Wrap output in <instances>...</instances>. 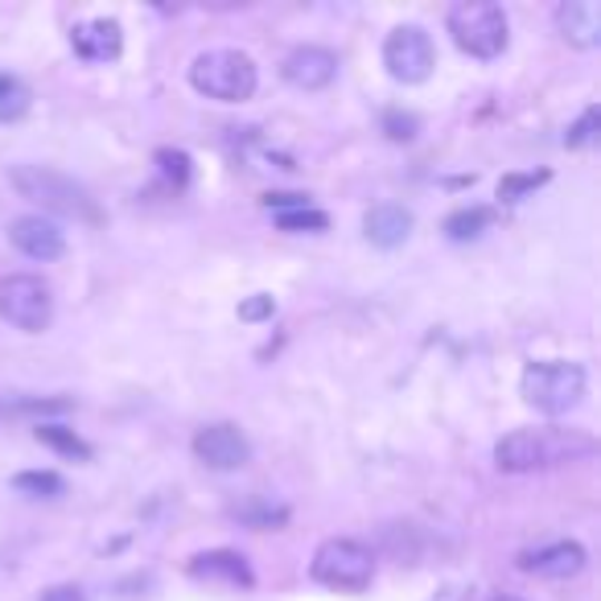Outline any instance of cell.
Segmentation results:
<instances>
[{
  "mask_svg": "<svg viewBox=\"0 0 601 601\" xmlns=\"http://www.w3.org/2000/svg\"><path fill=\"white\" fill-rule=\"evenodd\" d=\"M593 453V437L577 428H515L494 445V465L503 474H532Z\"/></svg>",
  "mask_w": 601,
  "mask_h": 601,
  "instance_id": "6da1fadb",
  "label": "cell"
},
{
  "mask_svg": "<svg viewBox=\"0 0 601 601\" xmlns=\"http://www.w3.org/2000/svg\"><path fill=\"white\" fill-rule=\"evenodd\" d=\"M9 181H13V190L21 194L26 203L41 206V210H50V215H62V219H75V223L104 219V210H99V203L91 198V190L79 186L75 178H67V174H58V169H46V165H13V169H9Z\"/></svg>",
  "mask_w": 601,
  "mask_h": 601,
  "instance_id": "7a4b0ae2",
  "label": "cell"
},
{
  "mask_svg": "<svg viewBox=\"0 0 601 601\" xmlns=\"http://www.w3.org/2000/svg\"><path fill=\"white\" fill-rule=\"evenodd\" d=\"M445 26H450L453 46L462 55L479 58V62L499 58L506 50V41H511L503 4H494V0H457L450 17H445Z\"/></svg>",
  "mask_w": 601,
  "mask_h": 601,
  "instance_id": "3957f363",
  "label": "cell"
},
{
  "mask_svg": "<svg viewBox=\"0 0 601 601\" xmlns=\"http://www.w3.org/2000/svg\"><path fill=\"white\" fill-rule=\"evenodd\" d=\"M190 87L215 104H244L260 87V70L244 50H206L190 62Z\"/></svg>",
  "mask_w": 601,
  "mask_h": 601,
  "instance_id": "277c9868",
  "label": "cell"
},
{
  "mask_svg": "<svg viewBox=\"0 0 601 601\" xmlns=\"http://www.w3.org/2000/svg\"><path fill=\"white\" fill-rule=\"evenodd\" d=\"M585 367L569 363V358H540L528 363L520 380L523 400L544 416H564L585 400Z\"/></svg>",
  "mask_w": 601,
  "mask_h": 601,
  "instance_id": "5b68a950",
  "label": "cell"
},
{
  "mask_svg": "<svg viewBox=\"0 0 601 601\" xmlns=\"http://www.w3.org/2000/svg\"><path fill=\"white\" fill-rule=\"evenodd\" d=\"M309 577L334 593H363L375 581V552L358 540H346V535L322 540L314 561H309Z\"/></svg>",
  "mask_w": 601,
  "mask_h": 601,
  "instance_id": "8992f818",
  "label": "cell"
},
{
  "mask_svg": "<svg viewBox=\"0 0 601 601\" xmlns=\"http://www.w3.org/2000/svg\"><path fill=\"white\" fill-rule=\"evenodd\" d=\"M0 322H9L21 334H41L55 322V293L33 273L0 276Z\"/></svg>",
  "mask_w": 601,
  "mask_h": 601,
  "instance_id": "52a82bcc",
  "label": "cell"
},
{
  "mask_svg": "<svg viewBox=\"0 0 601 601\" xmlns=\"http://www.w3.org/2000/svg\"><path fill=\"white\" fill-rule=\"evenodd\" d=\"M383 67L396 82L416 87L437 70V46L421 26H396L383 38Z\"/></svg>",
  "mask_w": 601,
  "mask_h": 601,
  "instance_id": "ba28073f",
  "label": "cell"
},
{
  "mask_svg": "<svg viewBox=\"0 0 601 601\" xmlns=\"http://www.w3.org/2000/svg\"><path fill=\"white\" fill-rule=\"evenodd\" d=\"M194 457L206 465V470H219V474H235L252 462V441L244 437V428L231 421H215L203 424L194 433Z\"/></svg>",
  "mask_w": 601,
  "mask_h": 601,
  "instance_id": "9c48e42d",
  "label": "cell"
},
{
  "mask_svg": "<svg viewBox=\"0 0 601 601\" xmlns=\"http://www.w3.org/2000/svg\"><path fill=\"white\" fill-rule=\"evenodd\" d=\"M280 75L297 91H326L329 82H334V75H338V55L326 50V46H297V50L285 55Z\"/></svg>",
  "mask_w": 601,
  "mask_h": 601,
  "instance_id": "30bf717a",
  "label": "cell"
},
{
  "mask_svg": "<svg viewBox=\"0 0 601 601\" xmlns=\"http://www.w3.org/2000/svg\"><path fill=\"white\" fill-rule=\"evenodd\" d=\"M9 239H13V247L21 256H29V260H38V264H50L67 252L62 227L50 223L46 215H21V219H13L9 223Z\"/></svg>",
  "mask_w": 601,
  "mask_h": 601,
  "instance_id": "8fae6325",
  "label": "cell"
},
{
  "mask_svg": "<svg viewBox=\"0 0 601 601\" xmlns=\"http://www.w3.org/2000/svg\"><path fill=\"white\" fill-rule=\"evenodd\" d=\"M589 564V552L577 540H556V544H544L535 552H523L520 569L532 577H544V581H569Z\"/></svg>",
  "mask_w": 601,
  "mask_h": 601,
  "instance_id": "7c38bea8",
  "label": "cell"
},
{
  "mask_svg": "<svg viewBox=\"0 0 601 601\" xmlns=\"http://www.w3.org/2000/svg\"><path fill=\"white\" fill-rule=\"evenodd\" d=\"M186 573L194 581H206V585H231V589H252L256 585V577L247 569V561L231 548H210V552H198L190 556L186 564Z\"/></svg>",
  "mask_w": 601,
  "mask_h": 601,
  "instance_id": "4fadbf2b",
  "label": "cell"
},
{
  "mask_svg": "<svg viewBox=\"0 0 601 601\" xmlns=\"http://www.w3.org/2000/svg\"><path fill=\"white\" fill-rule=\"evenodd\" d=\"M556 29L573 50H598L601 4L598 0H564V4H556Z\"/></svg>",
  "mask_w": 601,
  "mask_h": 601,
  "instance_id": "5bb4252c",
  "label": "cell"
},
{
  "mask_svg": "<svg viewBox=\"0 0 601 601\" xmlns=\"http://www.w3.org/2000/svg\"><path fill=\"white\" fill-rule=\"evenodd\" d=\"M70 46L82 62H111L124 50V29L111 17H96V21H82L70 29Z\"/></svg>",
  "mask_w": 601,
  "mask_h": 601,
  "instance_id": "9a60e30c",
  "label": "cell"
},
{
  "mask_svg": "<svg viewBox=\"0 0 601 601\" xmlns=\"http://www.w3.org/2000/svg\"><path fill=\"white\" fill-rule=\"evenodd\" d=\"M412 223H416V219H412L408 206L380 203V206H371L367 215H363V235H367L375 247L392 252V247H400L412 235Z\"/></svg>",
  "mask_w": 601,
  "mask_h": 601,
  "instance_id": "2e32d148",
  "label": "cell"
},
{
  "mask_svg": "<svg viewBox=\"0 0 601 601\" xmlns=\"http://www.w3.org/2000/svg\"><path fill=\"white\" fill-rule=\"evenodd\" d=\"M494 206H457L450 219H445V239H453V244H470V239H479V235H486L494 227Z\"/></svg>",
  "mask_w": 601,
  "mask_h": 601,
  "instance_id": "e0dca14e",
  "label": "cell"
},
{
  "mask_svg": "<svg viewBox=\"0 0 601 601\" xmlns=\"http://www.w3.org/2000/svg\"><path fill=\"white\" fill-rule=\"evenodd\" d=\"M231 515L244 528H256V532H276V528H285L288 523V506L285 503H273V499H264V494H252L244 503L231 506Z\"/></svg>",
  "mask_w": 601,
  "mask_h": 601,
  "instance_id": "ac0fdd59",
  "label": "cell"
},
{
  "mask_svg": "<svg viewBox=\"0 0 601 601\" xmlns=\"http://www.w3.org/2000/svg\"><path fill=\"white\" fill-rule=\"evenodd\" d=\"M33 437H38L46 450L62 453V457H79V462L91 457V445H87L75 428H67V424H38V428H33Z\"/></svg>",
  "mask_w": 601,
  "mask_h": 601,
  "instance_id": "d6986e66",
  "label": "cell"
},
{
  "mask_svg": "<svg viewBox=\"0 0 601 601\" xmlns=\"http://www.w3.org/2000/svg\"><path fill=\"white\" fill-rule=\"evenodd\" d=\"M548 181H552L548 169H532V174H503L494 198H499L503 206H515V203H523V198H532V194L540 190V186H548Z\"/></svg>",
  "mask_w": 601,
  "mask_h": 601,
  "instance_id": "ffe728a7",
  "label": "cell"
},
{
  "mask_svg": "<svg viewBox=\"0 0 601 601\" xmlns=\"http://www.w3.org/2000/svg\"><path fill=\"white\" fill-rule=\"evenodd\" d=\"M157 174H161L174 190H186L194 178V161H190V152H181V149H157Z\"/></svg>",
  "mask_w": 601,
  "mask_h": 601,
  "instance_id": "44dd1931",
  "label": "cell"
},
{
  "mask_svg": "<svg viewBox=\"0 0 601 601\" xmlns=\"http://www.w3.org/2000/svg\"><path fill=\"white\" fill-rule=\"evenodd\" d=\"M13 486L21 494H33V499H58V494H67V482L58 479L55 470H21L13 479Z\"/></svg>",
  "mask_w": 601,
  "mask_h": 601,
  "instance_id": "7402d4cb",
  "label": "cell"
},
{
  "mask_svg": "<svg viewBox=\"0 0 601 601\" xmlns=\"http://www.w3.org/2000/svg\"><path fill=\"white\" fill-rule=\"evenodd\" d=\"M29 111V87L13 75H0V120H21Z\"/></svg>",
  "mask_w": 601,
  "mask_h": 601,
  "instance_id": "603a6c76",
  "label": "cell"
},
{
  "mask_svg": "<svg viewBox=\"0 0 601 601\" xmlns=\"http://www.w3.org/2000/svg\"><path fill=\"white\" fill-rule=\"evenodd\" d=\"M383 132H387V140H396V145H408L421 132V116L404 108H387L383 111Z\"/></svg>",
  "mask_w": 601,
  "mask_h": 601,
  "instance_id": "cb8c5ba5",
  "label": "cell"
},
{
  "mask_svg": "<svg viewBox=\"0 0 601 601\" xmlns=\"http://www.w3.org/2000/svg\"><path fill=\"white\" fill-rule=\"evenodd\" d=\"M276 227H280V231H326L329 215L326 210H317V206H300V210L276 215Z\"/></svg>",
  "mask_w": 601,
  "mask_h": 601,
  "instance_id": "d4e9b609",
  "label": "cell"
},
{
  "mask_svg": "<svg viewBox=\"0 0 601 601\" xmlns=\"http://www.w3.org/2000/svg\"><path fill=\"white\" fill-rule=\"evenodd\" d=\"M598 120H601L598 104H589V108L581 111V120L564 132V149H589V145L598 140Z\"/></svg>",
  "mask_w": 601,
  "mask_h": 601,
  "instance_id": "484cf974",
  "label": "cell"
},
{
  "mask_svg": "<svg viewBox=\"0 0 601 601\" xmlns=\"http://www.w3.org/2000/svg\"><path fill=\"white\" fill-rule=\"evenodd\" d=\"M276 314V300L268 293H256V297L239 300V322H268Z\"/></svg>",
  "mask_w": 601,
  "mask_h": 601,
  "instance_id": "4316f807",
  "label": "cell"
},
{
  "mask_svg": "<svg viewBox=\"0 0 601 601\" xmlns=\"http://www.w3.org/2000/svg\"><path fill=\"white\" fill-rule=\"evenodd\" d=\"M264 206H268L273 215H288V210L309 206V198H305V194H264Z\"/></svg>",
  "mask_w": 601,
  "mask_h": 601,
  "instance_id": "83f0119b",
  "label": "cell"
},
{
  "mask_svg": "<svg viewBox=\"0 0 601 601\" xmlns=\"http://www.w3.org/2000/svg\"><path fill=\"white\" fill-rule=\"evenodd\" d=\"M38 601H87V593L79 585H50Z\"/></svg>",
  "mask_w": 601,
  "mask_h": 601,
  "instance_id": "f1b7e54d",
  "label": "cell"
},
{
  "mask_svg": "<svg viewBox=\"0 0 601 601\" xmlns=\"http://www.w3.org/2000/svg\"><path fill=\"white\" fill-rule=\"evenodd\" d=\"M437 601H479V589L474 585H450V589H441Z\"/></svg>",
  "mask_w": 601,
  "mask_h": 601,
  "instance_id": "f546056e",
  "label": "cell"
},
{
  "mask_svg": "<svg viewBox=\"0 0 601 601\" xmlns=\"http://www.w3.org/2000/svg\"><path fill=\"white\" fill-rule=\"evenodd\" d=\"M494 601H523V598H494Z\"/></svg>",
  "mask_w": 601,
  "mask_h": 601,
  "instance_id": "4dcf8cb0",
  "label": "cell"
}]
</instances>
